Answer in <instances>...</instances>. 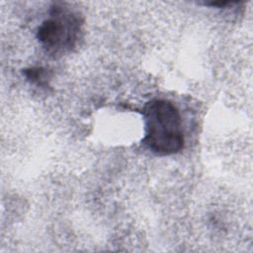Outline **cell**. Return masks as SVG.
Masks as SVG:
<instances>
[{"instance_id": "obj_1", "label": "cell", "mask_w": 253, "mask_h": 253, "mask_svg": "<svg viewBox=\"0 0 253 253\" xmlns=\"http://www.w3.org/2000/svg\"><path fill=\"white\" fill-rule=\"evenodd\" d=\"M145 134L142 142L153 153L161 156L180 152L184 147L181 116L170 101L153 99L142 109Z\"/></svg>"}, {"instance_id": "obj_3", "label": "cell", "mask_w": 253, "mask_h": 253, "mask_svg": "<svg viewBox=\"0 0 253 253\" xmlns=\"http://www.w3.org/2000/svg\"><path fill=\"white\" fill-rule=\"evenodd\" d=\"M24 75L28 81L41 87H48L50 74L47 69L40 66L30 67L24 70Z\"/></svg>"}, {"instance_id": "obj_2", "label": "cell", "mask_w": 253, "mask_h": 253, "mask_svg": "<svg viewBox=\"0 0 253 253\" xmlns=\"http://www.w3.org/2000/svg\"><path fill=\"white\" fill-rule=\"evenodd\" d=\"M81 13L67 3H54L49 17L38 28L37 39L44 51L53 56L70 52L78 43L83 28Z\"/></svg>"}]
</instances>
